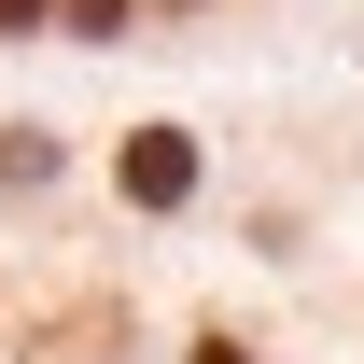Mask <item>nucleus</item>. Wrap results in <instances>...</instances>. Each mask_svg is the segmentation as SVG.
Segmentation results:
<instances>
[{"mask_svg":"<svg viewBox=\"0 0 364 364\" xmlns=\"http://www.w3.org/2000/svg\"><path fill=\"white\" fill-rule=\"evenodd\" d=\"M127 196H140V210H182V196H196V140H182V127H140L127 140Z\"/></svg>","mask_w":364,"mask_h":364,"instance_id":"nucleus-1","label":"nucleus"},{"mask_svg":"<svg viewBox=\"0 0 364 364\" xmlns=\"http://www.w3.org/2000/svg\"><path fill=\"white\" fill-rule=\"evenodd\" d=\"M56 14H70L85 43H112V28H127V0H56Z\"/></svg>","mask_w":364,"mask_h":364,"instance_id":"nucleus-2","label":"nucleus"},{"mask_svg":"<svg viewBox=\"0 0 364 364\" xmlns=\"http://www.w3.org/2000/svg\"><path fill=\"white\" fill-rule=\"evenodd\" d=\"M14 28H43V0H0V43H14Z\"/></svg>","mask_w":364,"mask_h":364,"instance_id":"nucleus-3","label":"nucleus"},{"mask_svg":"<svg viewBox=\"0 0 364 364\" xmlns=\"http://www.w3.org/2000/svg\"><path fill=\"white\" fill-rule=\"evenodd\" d=\"M196 364H252V350H238V336H196Z\"/></svg>","mask_w":364,"mask_h":364,"instance_id":"nucleus-4","label":"nucleus"}]
</instances>
